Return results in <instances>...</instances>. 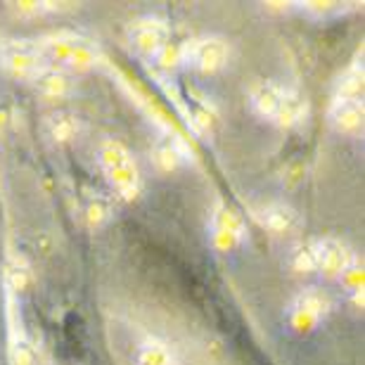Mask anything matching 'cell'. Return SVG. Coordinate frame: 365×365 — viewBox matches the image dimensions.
Wrapping results in <instances>:
<instances>
[{
    "label": "cell",
    "instance_id": "obj_1",
    "mask_svg": "<svg viewBox=\"0 0 365 365\" xmlns=\"http://www.w3.org/2000/svg\"><path fill=\"white\" fill-rule=\"evenodd\" d=\"M98 162L105 171L107 180L112 182V187L126 200H133V197L140 192L143 187V178H140V169H138L133 155L128 152V148L119 140H105L98 150Z\"/></svg>",
    "mask_w": 365,
    "mask_h": 365
},
{
    "label": "cell",
    "instance_id": "obj_2",
    "mask_svg": "<svg viewBox=\"0 0 365 365\" xmlns=\"http://www.w3.org/2000/svg\"><path fill=\"white\" fill-rule=\"evenodd\" d=\"M327 311H330V297L318 287H306L304 292H299L289 306L292 327L299 332L311 330L320 323V318H325Z\"/></svg>",
    "mask_w": 365,
    "mask_h": 365
},
{
    "label": "cell",
    "instance_id": "obj_3",
    "mask_svg": "<svg viewBox=\"0 0 365 365\" xmlns=\"http://www.w3.org/2000/svg\"><path fill=\"white\" fill-rule=\"evenodd\" d=\"M0 60L7 69L17 74L36 76L41 69H46V53L41 46L31 41H7L0 46Z\"/></svg>",
    "mask_w": 365,
    "mask_h": 365
},
{
    "label": "cell",
    "instance_id": "obj_4",
    "mask_svg": "<svg viewBox=\"0 0 365 365\" xmlns=\"http://www.w3.org/2000/svg\"><path fill=\"white\" fill-rule=\"evenodd\" d=\"M228 55H230L228 43L223 38H214V36H211V38L192 41L185 50H182L185 62L192 64L195 69L204 71V74H211V71H218L221 67H225Z\"/></svg>",
    "mask_w": 365,
    "mask_h": 365
},
{
    "label": "cell",
    "instance_id": "obj_5",
    "mask_svg": "<svg viewBox=\"0 0 365 365\" xmlns=\"http://www.w3.org/2000/svg\"><path fill=\"white\" fill-rule=\"evenodd\" d=\"M169 36H171L169 26H166L162 19H155V17L138 19L128 29L130 43H133V46L145 55L162 53V50L169 46Z\"/></svg>",
    "mask_w": 365,
    "mask_h": 365
},
{
    "label": "cell",
    "instance_id": "obj_6",
    "mask_svg": "<svg viewBox=\"0 0 365 365\" xmlns=\"http://www.w3.org/2000/svg\"><path fill=\"white\" fill-rule=\"evenodd\" d=\"M354 264L351 252L341 240L325 237L318 240V271L327 277H341Z\"/></svg>",
    "mask_w": 365,
    "mask_h": 365
},
{
    "label": "cell",
    "instance_id": "obj_7",
    "mask_svg": "<svg viewBox=\"0 0 365 365\" xmlns=\"http://www.w3.org/2000/svg\"><path fill=\"white\" fill-rule=\"evenodd\" d=\"M211 230H214V240L221 250H230V247H235L237 242H242V237H245L242 221H240V216L228 207H221L216 211Z\"/></svg>",
    "mask_w": 365,
    "mask_h": 365
},
{
    "label": "cell",
    "instance_id": "obj_8",
    "mask_svg": "<svg viewBox=\"0 0 365 365\" xmlns=\"http://www.w3.org/2000/svg\"><path fill=\"white\" fill-rule=\"evenodd\" d=\"M330 121L337 130L354 133L363 126V102L361 98H334L330 107Z\"/></svg>",
    "mask_w": 365,
    "mask_h": 365
},
{
    "label": "cell",
    "instance_id": "obj_9",
    "mask_svg": "<svg viewBox=\"0 0 365 365\" xmlns=\"http://www.w3.org/2000/svg\"><path fill=\"white\" fill-rule=\"evenodd\" d=\"M284 93H287V88H280V86H275L271 81L257 83L252 88V95H250L254 112H257L259 116H264V119L275 121L277 112H280V107H282Z\"/></svg>",
    "mask_w": 365,
    "mask_h": 365
},
{
    "label": "cell",
    "instance_id": "obj_10",
    "mask_svg": "<svg viewBox=\"0 0 365 365\" xmlns=\"http://www.w3.org/2000/svg\"><path fill=\"white\" fill-rule=\"evenodd\" d=\"M304 119H306V100L299 93L287 91L275 123H280V126H297V123H302Z\"/></svg>",
    "mask_w": 365,
    "mask_h": 365
},
{
    "label": "cell",
    "instance_id": "obj_11",
    "mask_svg": "<svg viewBox=\"0 0 365 365\" xmlns=\"http://www.w3.org/2000/svg\"><path fill=\"white\" fill-rule=\"evenodd\" d=\"M261 223L273 232H287L297 225V211L292 207H284V204H273V207L264 209Z\"/></svg>",
    "mask_w": 365,
    "mask_h": 365
},
{
    "label": "cell",
    "instance_id": "obj_12",
    "mask_svg": "<svg viewBox=\"0 0 365 365\" xmlns=\"http://www.w3.org/2000/svg\"><path fill=\"white\" fill-rule=\"evenodd\" d=\"M36 78V86H38L41 93L50 95V98H60L69 91V81L62 71H55V69H41L38 74L34 76Z\"/></svg>",
    "mask_w": 365,
    "mask_h": 365
},
{
    "label": "cell",
    "instance_id": "obj_13",
    "mask_svg": "<svg viewBox=\"0 0 365 365\" xmlns=\"http://www.w3.org/2000/svg\"><path fill=\"white\" fill-rule=\"evenodd\" d=\"M10 363L12 365H36V354L29 339L24 337V332L19 327H12V337H10Z\"/></svg>",
    "mask_w": 365,
    "mask_h": 365
},
{
    "label": "cell",
    "instance_id": "obj_14",
    "mask_svg": "<svg viewBox=\"0 0 365 365\" xmlns=\"http://www.w3.org/2000/svg\"><path fill=\"white\" fill-rule=\"evenodd\" d=\"M138 365H173V356L162 341L150 339L138 351Z\"/></svg>",
    "mask_w": 365,
    "mask_h": 365
},
{
    "label": "cell",
    "instance_id": "obj_15",
    "mask_svg": "<svg viewBox=\"0 0 365 365\" xmlns=\"http://www.w3.org/2000/svg\"><path fill=\"white\" fill-rule=\"evenodd\" d=\"M292 268L297 273H311L318 271V240H311V242L302 245L292 257Z\"/></svg>",
    "mask_w": 365,
    "mask_h": 365
},
{
    "label": "cell",
    "instance_id": "obj_16",
    "mask_svg": "<svg viewBox=\"0 0 365 365\" xmlns=\"http://www.w3.org/2000/svg\"><path fill=\"white\" fill-rule=\"evenodd\" d=\"M50 133L57 140H69L78 133V119L74 114H55L50 119Z\"/></svg>",
    "mask_w": 365,
    "mask_h": 365
},
{
    "label": "cell",
    "instance_id": "obj_17",
    "mask_svg": "<svg viewBox=\"0 0 365 365\" xmlns=\"http://www.w3.org/2000/svg\"><path fill=\"white\" fill-rule=\"evenodd\" d=\"M180 162H182V155H180V150L176 148V145L162 143L157 148V164L162 166V169L171 171V169H176Z\"/></svg>",
    "mask_w": 365,
    "mask_h": 365
},
{
    "label": "cell",
    "instance_id": "obj_18",
    "mask_svg": "<svg viewBox=\"0 0 365 365\" xmlns=\"http://www.w3.org/2000/svg\"><path fill=\"white\" fill-rule=\"evenodd\" d=\"M88 218H91V223L93 225H100L102 221H107L109 218V207L105 202H93L91 207H88Z\"/></svg>",
    "mask_w": 365,
    "mask_h": 365
}]
</instances>
